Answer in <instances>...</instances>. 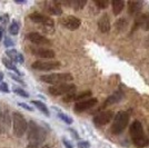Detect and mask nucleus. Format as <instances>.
<instances>
[{
	"instance_id": "41",
	"label": "nucleus",
	"mask_w": 149,
	"mask_h": 148,
	"mask_svg": "<svg viewBox=\"0 0 149 148\" xmlns=\"http://www.w3.org/2000/svg\"><path fill=\"white\" fill-rule=\"evenodd\" d=\"M2 80H3V73L0 71V84L2 82Z\"/></svg>"
},
{
	"instance_id": "16",
	"label": "nucleus",
	"mask_w": 149,
	"mask_h": 148,
	"mask_svg": "<svg viewBox=\"0 0 149 148\" xmlns=\"http://www.w3.org/2000/svg\"><path fill=\"white\" fill-rule=\"evenodd\" d=\"M45 7H46V10L49 13H51V15L60 16L62 13L61 7H60V5L57 3V1H46Z\"/></svg>"
},
{
	"instance_id": "6",
	"label": "nucleus",
	"mask_w": 149,
	"mask_h": 148,
	"mask_svg": "<svg viewBox=\"0 0 149 148\" xmlns=\"http://www.w3.org/2000/svg\"><path fill=\"white\" fill-rule=\"evenodd\" d=\"M29 18L30 20H32L33 22H37V24H41L44 26V30L48 34H51L54 32V20L51 18H48L44 15L39 13H33L29 15Z\"/></svg>"
},
{
	"instance_id": "42",
	"label": "nucleus",
	"mask_w": 149,
	"mask_h": 148,
	"mask_svg": "<svg viewBox=\"0 0 149 148\" xmlns=\"http://www.w3.org/2000/svg\"><path fill=\"white\" fill-rule=\"evenodd\" d=\"M148 131H149V128H148Z\"/></svg>"
},
{
	"instance_id": "12",
	"label": "nucleus",
	"mask_w": 149,
	"mask_h": 148,
	"mask_svg": "<svg viewBox=\"0 0 149 148\" xmlns=\"http://www.w3.org/2000/svg\"><path fill=\"white\" fill-rule=\"evenodd\" d=\"M31 51L32 54L37 57L40 58H45V59H51V58H55V51L48 48H41V47H31Z\"/></svg>"
},
{
	"instance_id": "29",
	"label": "nucleus",
	"mask_w": 149,
	"mask_h": 148,
	"mask_svg": "<svg viewBox=\"0 0 149 148\" xmlns=\"http://www.w3.org/2000/svg\"><path fill=\"white\" fill-rule=\"evenodd\" d=\"M95 5L98 7L99 9H106L107 7L109 6V1H107V0H104V1L96 0V1H95Z\"/></svg>"
},
{
	"instance_id": "4",
	"label": "nucleus",
	"mask_w": 149,
	"mask_h": 148,
	"mask_svg": "<svg viewBox=\"0 0 149 148\" xmlns=\"http://www.w3.org/2000/svg\"><path fill=\"white\" fill-rule=\"evenodd\" d=\"M74 79L72 75L68 74V73H62V74H49L44 75L40 77V80L47 82V84H51V85H61V84H68L69 81Z\"/></svg>"
},
{
	"instance_id": "25",
	"label": "nucleus",
	"mask_w": 149,
	"mask_h": 148,
	"mask_svg": "<svg viewBox=\"0 0 149 148\" xmlns=\"http://www.w3.org/2000/svg\"><path fill=\"white\" fill-rule=\"evenodd\" d=\"M32 105L36 106L38 109L41 111L42 114H45L46 116H49V110H48V107L45 105L44 103H41V101H39V100H32Z\"/></svg>"
},
{
	"instance_id": "39",
	"label": "nucleus",
	"mask_w": 149,
	"mask_h": 148,
	"mask_svg": "<svg viewBox=\"0 0 149 148\" xmlns=\"http://www.w3.org/2000/svg\"><path fill=\"white\" fill-rule=\"evenodd\" d=\"M3 36H5V28L2 26H0V41L3 38Z\"/></svg>"
},
{
	"instance_id": "9",
	"label": "nucleus",
	"mask_w": 149,
	"mask_h": 148,
	"mask_svg": "<svg viewBox=\"0 0 149 148\" xmlns=\"http://www.w3.org/2000/svg\"><path fill=\"white\" fill-rule=\"evenodd\" d=\"M31 67L36 70H42V71H49V70H55L60 67L59 61H41L37 60L32 64Z\"/></svg>"
},
{
	"instance_id": "5",
	"label": "nucleus",
	"mask_w": 149,
	"mask_h": 148,
	"mask_svg": "<svg viewBox=\"0 0 149 148\" xmlns=\"http://www.w3.org/2000/svg\"><path fill=\"white\" fill-rule=\"evenodd\" d=\"M13 134L17 137H22L24 134L28 130V123H27V120L18 111H15L13 114Z\"/></svg>"
},
{
	"instance_id": "3",
	"label": "nucleus",
	"mask_w": 149,
	"mask_h": 148,
	"mask_svg": "<svg viewBox=\"0 0 149 148\" xmlns=\"http://www.w3.org/2000/svg\"><path fill=\"white\" fill-rule=\"evenodd\" d=\"M129 123V115L127 111H119L113 118L111 125V133L113 135H120Z\"/></svg>"
},
{
	"instance_id": "26",
	"label": "nucleus",
	"mask_w": 149,
	"mask_h": 148,
	"mask_svg": "<svg viewBox=\"0 0 149 148\" xmlns=\"http://www.w3.org/2000/svg\"><path fill=\"white\" fill-rule=\"evenodd\" d=\"M19 32V25L17 21H13L10 26H9V34L10 35H13V36H16V35H18Z\"/></svg>"
},
{
	"instance_id": "34",
	"label": "nucleus",
	"mask_w": 149,
	"mask_h": 148,
	"mask_svg": "<svg viewBox=\"0 0 149 148\" xmlns=\"http://www.w3.org/2000/svg\"><path fill=\"white\" fill-rule=\"evenodd\" d=\"M8 21H9V16L8 15H2V16H0V22L1 24H3V25H6L8 24Z\"/></svg>"
},
{
	"instance_id": "22",
	"label": "nucleus",
	"mask_w": 149,
	"mask_h": 148,
	"mask_svg": "<svg viewBox=\"0 0 149 148\" xmlns=\"http://www.w3.org/2000/svg\"><path fill=\"white\" fill-rule=\"evenodd\" d=\"M127 27H128V20L126 18H119L115 24V28L117 32H123L126 30Z\"/></svg>"
},
{
	"instance_id": "37",
	"label": "nucleus",
	"mask_w": 149,
	"mask_h": 148,
	"mask_svg": "<svg viewBox=\"0 0 149 148\" xmlns=\"http://www.w3.org/2000/svg\"><path fill=\"white\" fill-rule=\"evenodd\" d=\"M18 106L22 107V108H25V109H27L28 111H32V110H33V108H32V107H29V106L27 105V104H25V103H18Z\"/></svg>"
},
{
	"instance_id": "7",
	"label": "nucleus",
	"mask_w": 149,
	"mask_h": 148,
	"mask_svg": "<svg viewBox=\"0 0 149 148\" xmlns=\"http://www.w3.org/2000/svg\"><path fill=\"white\" fill-rule=\"evenodd\" d=\"M48 91L52 96H66L68 94L76 91V86L74 84H61L49 87Z\"/></svg>"
},
{
	"instance_id": "2",
	"label": "nucleus",
	"mask_w": 149,
	"mask_h": 148,
	"mask_svg": "<svg viewBox=\"0 0 149 148\" xmlns=\"http://www.w3.org/2000/svg\"><path fill=\"white\" fill-rule=\"evenodd\" d=\"M129 134H130L131 140L136 147L145 148L149 145V138L148 136H146L145 134L143 125L140 121H138V120L132 121L130 128H129Z\"/></svg>"
},
{
	"instance_id": "15",
	"label": "nucleus",
	"mask_w": 149,
	"mask_h": 148,
	"mask_svg": "<svg viewBox=\"0 0 149 148\" xmlns=\"http://www.w3.org/2000/svg\"><path fill=\"white\" fill-rule=\"evenodd\" d=\"M135 28L138 27H141L145 31L149 30V13H143V15H139L135 20Z\"/></svg>"
},
{
	"instance_id": "36",
	"label": "nucleus",
	"mask_w": 149,
	"mask_h": 148,
	"mask_svg": "<svg viewBox=\"0 0 149 148\" xmlns=\"http://www.w3.org/2000/svg\"><path fill=\"white\" fill-rule=\"evenodd\" d=\"M5 46L6 47H11V46H13V41L9 37H5Z\"/></svg>"
},
{
	"instance_id": "14",
	"label": "nucleus",
	"mask_w": 149,
	"mask_h": 148,
	"mask_svg": "<svg viewBox=\"0 0 149 148\" xmlns=\"http://www.w3.org/2000/svg\"><path fill=\"white\" fill-rule=\"evenodd\" d=\"M11 115L9 112V109L7 105H1L0 108V123L2 126H5L6 128L10 127V124H11Z\"/></svg>"
},
{
	"instance_id": "17",
	"label": "nucleus",
	"mask_w": 149,
	"mask_h": 148,
	"mask_svg": "<svg viewBox=\"0 0 149 148\" xmlns=\"http://www.w3.org/2000/svg\"><path fill=\"white\" fill-rule=\"evenodd\" d=\"M110 28H111V26H110L109 17H108L107 13H105V15H102L101 18L98 20V29H99L102 34H107V32L110 31Z\"/></svg>"
},
{
	"instance_id": "32",
	"label": "nucleus",
	"mask_w": 149,
	"mask_h": 148,
	"mask_svg": "<svg viewBox=\"0 0 149 148\" xmlns=\"http://www.w3.org/2000/svg\"><path fill=\"white\" fill-rule=\"evenodd\" d=\"M89 147H90V142H87V140L78 142V148H89Z\"/></svg>"
},
{
	"instance_id": "18",
	"label": "nucleus",
	"mask_w": 149,
	"mask_h": 148,
	"mask_svg": "<svg viewBox=\"0 0 149 148\" xmlns=\"http://www.w3.org/2000/svg\"><path fill=\"white\" fill-rule=\"evenodd\" d=\"M124 99V93L123 91H116V93H113L112 95H110L108 98L106 99L105 104L102 105V107L105 108L107 106L109 105H113V104H117L119 101H121Z\"/></svg>"
},
{
	"instance_id": "38",
	"label": "nucleus",
	"mask_w": 149,
	"mask_h": 148,
	"mask_svg": "<svg viewBox=\"0 0 149 148\" xmlns=\"http://www.w3.org/2000/svg\"><path fill=\"white\" fill-rule=\"evenodd\" d=\"M62 142H63V145H65V147L66 148H74L72 147V145H71V142H69V140H67V139H62Z\"/></svg>"
},
{
	"instance_id": "10",
	"label": "nucleus",
	"mask_w": 149,
	"mask_h": 148,
	"mask_svg": "<svg viewBox=\"0 0 149 148\" xmlns=\"http://www.w3.org/2000/svg\"><path fill=\"white\" fill-rule=\"evenodd\" d=\"M60 24H61L65 28H67L68 30H77L81 25V21L79 18L74 17V16H67V17H63L60 20Z\"/></svg>"
},
{
	"instance_id": "35",
	"label": "nucleus",
	"mask_w": 149,
	"mask_h": 148,
	"mask_svg": "<svg viewBox=\"0 0 149 148\" xmlns=\"http://www.w3.org/2000/svg\"><path fill=\"white\" fill-rule=\"evenodd\" d=\"M9 76H10V77L13 78V80L17 81V82H19V84H21V85H25V82H24V81L21 80V78H19V77H17L16 75H13V74H11V73H10V74H9Z\"/></svg>"
},
{
	"instance_id": "40",
	"label": "nucleus",
	"mask_w": 149,
	"mask_h": 148,
	"mask_svg": "<svg viewBox=\"0 0 149 148\" xmlns=\"http://www.w3.org/2000/svg\"><path fill=\"white\" fill-rule=\"evenodd\" d=\"M70 131H71V133H72V136H74V138H77V139H78V138H79V136L77 135V133H76V131H74V129H70Z\"/></svg>"
},
{
	"instance_id": "31",
	"label": "nucleus",
	"mask_w": 149,
	"mask_h": 148,
	"mask_svg": "<svg viewBox=\"0 0 149 148\" xmlns=\"http://www.w3.org/2000/svg\"><path fill=\"white\" fill-rule=\"evenodd\" d=\"M74 97H76V91L68 94V95H66V96H63V99H62V100H63L65 103H70V101H74Z\"/></svg>"
},
{
	"instance_id": "1",
	"label": "nucleus",
	"mask_w": 149,
	"mask_h": 148,
	"mask_svg": "<svg viewBox=\"0 0 149 148\" xmlns=\"http://www.w3.org/2000/svg\"><path fill=\"white\" fill-rule=\"evenodd\" d=\"M47 137V131L38 126L35 121L31 120L28 124V147L27 148H38L41 146Z\"/></svg>"
},
{
	"instance_id": "24",
	"label": "nucleus",
	"mask_w": 149,
	"mask_h": 148,
	"mask_svg": "<svg viewBox=\"0 0 149 148\" xmlns=\"http://www.w3.org/2000/svg\"><path fill=\"white\" fill-rule=\"evenodd\" d=\"M86 0H70V7L74 8V10H81L86 6Z\"/></svg>"
},
{
	"instance_id": "20",
	"label": "nucleus",
	"mask_w": 149,
	"mask_h": 148,
	"mask_svg": "<svg viewBox=\"0 0 149 148\" xmlns=\"http://www.w3.org/2000/svg\"><path fill=\"white\" fill-rule=\"evenodd\" d=\"M127 6H128V13L135 16V15H138L139 11L141 10L143 1H128Z\"/></svg>"
},
{
	"instance_id": "21",
	"label": "nucleus",
	"mask_w": 149,
	"mask_h": 148,
	"mask_svg": "<svg viewBox=\"0 0 149 148\" xmlns=\"http://www.w3.org/2000/svg\"><path fill=\"white\" fill-rule=\"evenodd\" d=\"M111 7L113 15L118 16L119 13L123 11V9H124L125 1H123V0H113V1H111Z\"/></svg>"
},
{
	"instance_id": "27",
	"label": "nucleus",
	"mask_w": 149,
	"mask_h": 148,
	"mask_svg": "<svg viewBox=\"0 0 149 148\" xmlns=\"http://www.w3.org/2000/svg\"><path fill=\"white\" fill-rule=\"evenodd\" d=\"M84 98H91V91L90 90H87V91H84V93L79 94V95H76V97H74V100H81L82 101V99Z\"/></svg>"
},
{
	"instance_id": "30",
	"label": "nucleus",
	"mask_w": 149,
	"mask_h": 148,
	"mask_svg": "<svg viewBox=\"0 0 149 148\" xmlns=\"http://www.w3.org/2000/svg\"><path fill=\"white\" fill-rule=\"evenodd\" d=\"M13 93H16L17 95L21 96V97H25V98H28V97H29L28 93H26L25 90H24V89H21V88H13Z\"/></svg>"
},
{
	"instance_id": "13",
	"label": "nucleus",
	"mask_w": 149,
	"mask_h": 148,
	"mask_svg": "<svg viewBox=\"0 0 149 148\" xmlns=\"http://www.w3.org/2000/svg\"><path fill=\"white\" fill-rule=\"evenodd\" d=\"M97 103H98L97 98L85 99V100H82V101L77 103V104L74 105V111H77V112H81V111H85V110H87V109L93 108V106L96 105Z\"/></svg>"
},
{
	"instance_id": "11",
	"label": "nucleus",
	"mask_w": 149,
	"mask_h": 148,
	"mask_svg": "<svg viewBox=\"0 0 149 148\" xmlns=\"http://www.w3.org/2000/svg\"><path fill=\"white\" fill-rule=\"evenodd\" d=\"M27 39L30 40L32 43L37 45V46H44V45H51V41H50L48 38H46L45 36L40 35L39 32H30L27 35Z\"/></svg>"
},
{
	"instance_id": "19",
	"label": "nucleus",
	"mask_w": 149,
	"mask_h": 148,
	"mask_svg": "<svg viewBox=\"0 0 149 148\" xmlns=\"http://www.w3.org/2000/svg\"><path fill=\"white\" fill-rule=\"evenodd\" d=\"M7 56L9 57V59L13 62H18V64H24L25 61V58H24V56L21 55L20 52H18L16 49H8L6 51Z\"/></svg>"
},
{
	"instance_id": "8",
	"label": "nucleus",
	"mask_w": 149,
	"mask_h": 148,
	"mask_svg": "<svg viewBox=\"0 0 149 148\" xmlns=\"http://www.w3.org/2000/svg\"><path fill=\"white\" fill-rule=\"evenodd\" d=\"M112 118H115V116H113V112H112L111 110L101 111V112L97 114V115L93 117V124H95L97 127L105 126V125H107L108 123L111 121Z\"/></svg>"
},
{
	"instance_id": "23",
	"label": "nucleus",
	"mask_w": 149,
	"mask_h": 148,
	"mask_svg": "<svg viewBox=\"0 0 149 148\" xmlns=\"http://www.w3.org/2000/svg\"><path fill=\"white\" fill-rule=\"evenodd\" d=\"M2 64L6 66L8 69H10V70H13V73H16L17 75H21V73L18 70V68L16 67V65H15V62H13L10 59H8V58H2Z\"/></svg>"
},
{
	"instance_id": "28",
	"label": "nucleus",
	"mask_w": 149,
	"mask_h": 148,
	"mask_svg": "<svg viewBox=\"0 0 149 148\" xmlns=\"http://www.w3.org/2000/svg\"><path fill=\"white\" fill-rule=\"evenodd\" d=\"M58 117L60 118L62 121H65L67 125H71V124H72V119L69 117L68 115H65V114H62V112H59V114H58Z\"/></svg>"
},
{
	"instance_id": "33",
	"label": "nucleus",
	"mask_w": 149,
	"mask_h": 148,
	"mask_svg": "<svg viewBox=\"0 0 149 148\" xmlns=\"http://www.w3.org/2000/svg\"><path fill=\"white\" fill-rule=\"evenodd\" d=\"M0 91H3V93H9L10 91L6 82H1L0 84Z\"/></svg>"
}]
</instances>
